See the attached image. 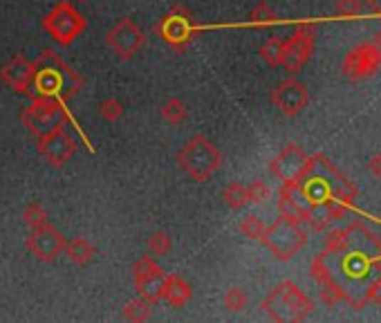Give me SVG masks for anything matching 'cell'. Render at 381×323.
I'll list each match as a JSON object with an SVG mask.
<instances>
[{"mask_svg":"<svg viewBox=\"0 0 381 323\" xmlns=\"http://www.w3.org/2000/svg\"><path fill=\"white\" fill-rule=\"evenodd\" d=\"M36 63L34 74V88L41 97H54L58 101H66L74 95H79L83 88V79L79 72H74L70 66H66L54 52H43V56Z\"/></svg>","mask_w":381,"mask_h":323,"instance_id":"6da1fadb","label":"cell"},{"mask_svg":"<svg viewBox=\"0 0 381 323\" xmlns=\"http://www.w3.org/2000/svg\"><path fill=\"white\" fill-rule=\"evenodd\" d=\"M177 164L195 182H207L220 168L222 155L204 135H193L177 153Z\"/></svg>","mask_w":381,"mask_h":323,"instance_id":"7a4b0ae2","label":"cell"},{"mask_svg":"<svg viewBox=\"0 0 381 323\" xmlns=\"http://www.w3.org/2000/svg\"><path fill=\"white\" fill-rule=\"evenodd\" d=\"M261 240L278 260H289L305 247L308 234H305V229L301 227V220H294V218H289V215L281 213V218L265 229Z\"/></svg>","mask_w":381,"mask_h":323,"instance_id":"3957f363","label":"cell"},{"mask_svg":"<svg viewBox=\"0 0 381 323\" xmlns=\"http://www.w3.org/2000/svg\"><path fill=\"white\" fill-rule=\"evenodd\" d=\"M265 312L276 321H303L314 310V303L303 294L294 283H281L263 303Z\"/></svg>","mask_w":381,"mask_h":323,"instance_id":"277c9868","label":"cell"},{"mask_svg":"<svg viewBox=\"0 0 381 323\" xmlns=\"http://www.w3.org/2000/svg\"><path fill=\"white\" fill-rule=\"evenodd\" d=\"M38 153L41 158L54 168L66 166L76 153V142L72 140V135L68 133L63 119L38 137Z\"/></svg>","mask_w":381,"mask_h":323,"instance_id":"5b68a950","label":"cell"},{"mask_svg":"<svg viewBox=\"0 0 381 323\" xmlns=\"http://www.w3.org/2000/svg\"><path fill=\"white\" fill-rule=\"evenodd\" d=\"M43 27L61 43L70 45L85 29V19L70 3H58L48 16L43 19Z\"/></svg>","mask_w":381,"mask_h":323,"instance_id":"8992f818","label":"cell"},{"mask_svg":"<svg viewBox=\"0 0 381 323\" xmlns=\"http://www.w3.org/2000/svg\"><path fill=\"white\" fill-rule=\"evenodd\" d=\"M193 32H195V25H193L191 14L179 5L166 14L157 25L160 39L169 45V48H173L177 52L189 48L191 41H193Z\"/></svg>","mask_w":381,"mask_h":323,"instance_id":"52a82bcc","label":"cell"},{"mask_svg":"<svg viewBox=\"0 0 381 323\" xmlns=\"http://www.w3.org/2000/svg\"><path fill=\"white\" fill-rule=\"evenodd\" d=\"M314 39H316V27L314 25H298L294 29V34L283 41L281 66H285L292 74L301 72L312 56Z\"/></svg>","mask_w":381,"mask_h":323,"instance_id":"ba28073f","label":"cell"},{"mask_svg":"<svg viewBox=\"0 0 381 323\" xmlns=\"http://www.w3.org/2000/svg\"><path fill=\"white\" fill-rule=\"evenodd\" d=\"M61 115H63V106H61L58 99L34 97V101L23 111L21 119H23V124L29 128V133L41 137L43 133H48L56 121H61Z\"/></svg>","mask_w":381,"mask_h":323,"instance_id":"9c48e42d","label":"cell"},{"mask_svg":"<svg viewBox=\"0 0 381 323\" xmlns=\"http://www.w3.org/2000/svg\"><path fill=\"white\" fill-rule=\"evenodd\" d=\"M66 238L58 232L56 227H52L50 222H45L36 229H32V234L27 236V250L32 254L38 263H52L56 260L58 254H63L66 250Z\"/></svg>","mask_w":381,"mask_h":323,"instance_id":"30bf717a","label":"cell"},{"mask_svg":"<svg viewBox=\"0 0 381 323\" xmlns=\"http://www.w3.org/2000/svg\"><path fill=\"white\" fill-rule=\"evenodd\" d=\"M379 68H381V52L370 41L359 43L343 58V74L350 81H361L368 79V76H375Z\"/></svg>","mask_w":381,"mask_h":323,"instance_id":"8fae6325","label":"cell"},{"mask_svg":"<svg viewBox=\"0 0 381 323\" xmlns=\"http://www.w3.org/2000/svg\"><path fill=\"white\" fill-rule=\"evenodd\" d=\"M105 43L119 58H132L146 45V36L130 19H124L105 34Z\"/></svg>","mask_w":381,"mask_h":323,"instance_id":"7c38bea8","label":"cell"},{"mask_svg":"<svg viewBox=\"0 0 381 323\" xmlns=\"http://www.w3.org/2000/svg\"><path fill=\"white\" fill-rule=\"evenodd\" d=\"M271 103L276 106L285 117H296L303 108L310 103V92L298 79H287L271 92Z\"/></svg>","mask_w":381,"mask_h":323,"instance_id":"4fadbf2b","label":"cell"},{"mask_svg":"<svg viewBox=\"0 0 381 323\" xmlns=\"http://www.w3.org/2000/svg\"><path fill=\"white\" fill-rule=\"evenodd\" d=\"M305 166H308V155H305L296 144H287L276 155V160L271 162L269 171L281 182H294L301 178Z\"/></svg>","mask_w":381,"mask_h":323,"instance_id":"5bb4252c","label":"cell"},{"mask_svg":"<svg viewBox=\"0 0 381 323\" xmlns=\"http://www.w3.org/2000/svg\"><path fill=\"white\" fill-rule=\"evenodd\" d=\"M34 74H36V63L27 61L25 56H14L9 63L3 66L0 70V79H3L11 90L16 92H27L34 83Z\"/></svg>","mask_w":381,"mask_h":323,"instance_id":"9a60e30c","label":"cell"},{"mask_svg":"<svg viewBox=\"0 0 381 323\" xmlns=\"http://www.w3.org/2000/svg\"><path fill=\"white\" fill-rule=\"evenodd\" d=\"M191 292H193L191 285L182 279V276H177V274L164 276V281H162V301H166L169 305H173V307L184 305L191 299Z\"/></svg>","mask_w":381,"mask_h":323,"instance_id":"2e32d148","label":"cell"},{"mask_svg":"<svg viewBox=\"0 0 381 323\" xmlns=\"http://www.w3.org/2000/svg\"><path fill=\"white\" fill-rule=\"evenodd\" d=\"M63 252L68 254V258L72 260L74 265L83 267V265L90 263V260H93V256L97 254V247H95V245L90 242L88 238L79 236V238H74V240L66 242V250H63Z\"/></svg>","mask_w":381,"mask_h":323,"instance_id":"e0dca14e","label":"cell"},{"mask_svg":"<svg viewBox=\"0 0 381 323\" xmlns=\"http://www.w3.org/2000/svg\"><path fill=\"white\" fill-rule=\"evenodd\" d=\"M222 200L226 202L229 209H234V211H240V209H245L249 205V198H247V187L242 182H231V184H226V189L222 191Z\"/></svg>","mask_w":381,"mask_h":323,"instance_id":"ac0fdd59","label":"cell"},{"mask_svg":"<svg viewBox=\"0 0 381 323\" xmlns=\"http://www.w3.org/2000/svg\"><path fill=\"white\" fill-rule=\"evenodd\" d=\"M160 274H164V272H162V267L157 265V260L152 256H142L132 267L135 285H140V283H144L148 279H155V276H160Z\"/></svg>","mask_w":381,"mask_h":323,"instance_id":"d6986e66","label":"cell"},{"mask_svg":"<svg viewBox=\"0 0 381 323\" xmlns=\"http://www.w3.org/2000/svg\"><path fill=\"white\" fill-rule=\"evenodd\" d=\"M162 117L164 121H169L171 126H177L182 121L187 119V103L182 99H169L164 106H162Z\"/></svg>","mask_w":381,"mask_h":323,"instance_id":"ffe728a7","label":"cell"},{"mask_svg":"<svg viewBox=\"0 0 381 323\" xmlns=\"http://www.w3.org/2000/svg\"><path fill=\"white\" fill-rule=\"evenodd\" d=\"M265 222L258 218V215H254V213H249V215H245V218L240 220V225H238V232L245 236V238H249V240H261L263 238V234H265Z\"/></svg>","mask_w":381,"mask_h":323,"instance_id":"44dd1931","label":"cell"},{"mask_svg":"<svg viewBox=\"0 0 381 323\" xmlns=\"http://www.w3.org/2000/svg\"><path fill=\"white\" fill-rule=\"evenodd\" d=\"M278 21L276 11H273L267 3H258L251 11H249V23L254 27H269Z\"/></svg>","mask_w":381,"mask_h":323,"instance_id":"7402d4cb","label":"cell"},{"mask_svg":"<svg viewBox=\"0 0 381 323\" xmlns=\"http://www.w3.org/2000/svg\"><path fill=\"white\" fill-rule=\"evenodd\" d=\"M150 314H152V303L146 301V299H142V297L130 301L124 307V317L128 321H146V319H150Z\"/></svg>","mask_w":381,"mask_h":323,"instance_id":"603a6c76","label":"cell"},{"mask_svg":"<svg viewBox=\"0 0 381 323\" xmlns=\"http://www.w3.org/2000/svg\"><path fill=\"white\" fill-rule=\"evenodd\" d=\"M261 56H263V61L267 66L278 68L281 61H283V41L281 39H269L267 43H263Z\"/></svg>","mask_w":381,"mask_h":323,"instance_id":"cb8c5ba5","label":"cell"},{"mask_svg":"<svg viewBox=\"0 0 381 323\" xmlns=\"http://www.w3.org/2000/svg\"><path fill=\"white\" fill-rule=\"evenodd\" d=\"M222 303L229 312H242L247 307V294H245V289H240V287H229L224 292V297H222Z\"/></svg>","mask_w":381,"mask_h":323,"instance_id":"d4e9b609","label":"cell"},{"mask_svg":"<svg viewBox=\"0 0 381 323\" xmlns=\"http://www.w3.org/2000/svg\"><path fill=\"white\" fill-rule=\"evenodd\" d=\"M350 242V229H332L325 236V252L328 254H339L348 247Z\"/></svg>","mask_w":381,"mask_h":323,"instance_id":"484cf974","label":"cell"},{"mask_svg":"<svg viewBox=\"0 0 381 323\" xmlns=\"http://www.w3.org/2000/svg\"><path fill=\"white\" fill-rule=\"evenodd\" d=\"M148 250H150L152 256H166L173 250V240L166 232H155L148 238Z\"/></svg>","mask_w":381,"mask_h":323,"instance_id":"4316f807","label":"cell"},{"mask_svg":"<svg viewBox=\"0 0 381 323\" xmlns=\"http://www.w3.org/2000/svg\"><path fill=\"white\" fill-rule=\"evenodd\" d=\"M271 195V189H269V184L263 182V180H254L247 184V198H249V202L254 205H263L267 202Z\"/></svg>","mask_w":381,"mask_h":323,"instance_id":"83f0119b","label":"cell"},{"mask_svg":"<svg viewBox=\"0 0 381 323\" xmlns=\"http://www.w3.org/2000/svg\"><path fill=\"white\" fill-rule=\"evenodd\" d=\"M23 218L29 227L36 229V227L48 222V211H45V207H41L38 202H29L23 211Z\"/></svg>","mask_w":381,"mask_h":323,"instance_id":"f1b7e54d","label":"cell"},{"mask_svg":"<svg viewBox=\"0 0 381 323\" xmlns=\"http://www.w3.org/2000/svg\"><path fill=\"white\" fill-rule=\"evenodd\" d=\"M99 115L105 119V121H117L121 115H124V103H121L119 99H103L99 103Z\"/></svg>","mask_w":381,"mask_h":323,"instance_id":"f546056e","label":"cell"},{"mask_svg":"<svg viewBox=\"0 0 381 323\" xmlns=\"http://www.w3.org/2000/svg\"><path fill=\"white\" fill-rule=\"evenodd\" d=\"M361 7H363L361 0H337L334 3V14L339 19H355L361 14Z\"/></svg>","mask_w":381,"mask_h":323,"instance_id":"4dcf8cb0","label":"cell"},{"mask_svg":"<svg viewBox=\"0 0 381 323\" xmlns=\"http://www.w3.org/2000/svg\"><path fill=\"white\" fill-rule=\"evenodd\" d=\"M365 303H377L381 305V279H375L368 289H365Z\"/></svg>","mask_w":381,"mask_h":323,"instance_id":"1f68e13d","label":"cell"},{"mask_svg":"<svg viewBox=\"0 0 381 323\" xmlns=\"http://www.w3.org/2000/svg\"><path fill=\"white\" fill-rule=\"evenodd\" d=\"M365 168L375 175V178H381V153H377V155H372L368 160V164H365Z\"/></svg>","mask_w":381,"mask_h":323,"instance_id":"d6a6232c","label":"cell"},{"mask_svg":"<svg viewBox=\"0 0 381 323\" xmlns=\"http://www.w3.org/2000/svg\"><path fill=\"white\" fill-rule=\"evenodd\" d=\"M368 7H370L372 14H379L381 16V0H368Z\"/></svg>","mask_w":381,"mask_h":323,"instance_id":"836d02e7","label":"cell"},{"mask_svg":"<svg viewBox=\"0 0 381 323\" xmlns=\"http://www.w3.org/2000/svg\"><path fill=\"white\" fill-rule=\"evenodd\" d=\"M370 43H372V45H375V48H377V50L381 52V32H377V34H375V39H372Z\"/></svg>","mask_w":381,"mask_h":323,"instance_id":"e575fe53","label":"cell"},{"mask_svg":"<svg viewBox=\"0 0 381 323\" xmlns=\"http://www.w3.org/2000/svg\"><path fill=\"white\" fill-rule=\"evenodd\" d=\"M76 3H88V0H76Z\"/></svg>","mask_w":381,"mask_h":323,"instance_id":"d590c367","label":"cell"}]
</instances>
